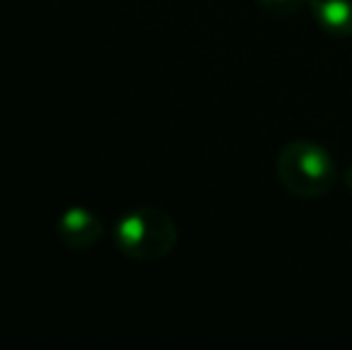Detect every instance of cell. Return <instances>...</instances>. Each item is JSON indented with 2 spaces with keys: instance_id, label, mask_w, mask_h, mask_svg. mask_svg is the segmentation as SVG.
<instances>
[{
  "instance_id": "cell-6",
  "label": "cell",
  "mask_w": 352,
  "mask_h": 350,
  "mask_svg": "<svg viewBox=\"0 0 352 350\" xmlns=\"http://www.w3.org/2000/svg\"><path fill=\"white\" fill-rule=\"evenodd\" d=\"M345 185H348V190L352 192V166L345 171Z\"/></svg>"
},
{
  "instance_id": "cell-5",
  "label": "cell",
  "mask_w": 352,
  "mask_h": 350,
  "mask_svg": "<svg viewBox=\"0 0 352 350\" xmlns=\"http://www.w3.org/2000/svg\"><path fill=\"white\" fill-rule=\"evenodd\" d=\"M259 5L271 17H290L302 5H307V0H259Z\"/></svg>"
},
{
  "instance_id": "cell-3",
  "label": "cell",
  "mask_w": 352,
  "mask_h": 350,
  "mask_svg": "<svg viewBox=\"0 0 352 350\" xmlns=\"http://www.w3.org/2000/svg\"><path fill=\"white\" fill-rule=\"evenodd\" d=\"M103 223L94 211L84 209V206H72L58 221V238L72 250L91 248L101 240Z\"/></svg>"
},
{
  "instance_id": "cell-2",
  "label": "cell",
  "mask_w": 352,
  "mask_h": 350,
  "mask_svg": "<svg viewBox=\"0 0 352 350\" xmlns=\"http://www.w3.org/2000/svg\"><path fill=\"white\" fill-rule=\"evenodd\" d=\"M116 243L125 257L137 262H156L173 252L177 243V226L166 211L142 206L118 221Z\"/></svg>"
},
{
  "instance_id": "cell-4",
  "label": "cell",
  "mask_w": 352,
  "mask_h": 350,
  "mask_svg": "<svg viewBox=\"0 0 352 350\" xmlns=\"http://www.w3.org/2000/svg\"><path fill=\"white\" fill-rule=\"evenodd\" d=\"M311 17L331 36H352V0H307Z\"/></svg>"
},
{
  "instance_id": "cell-1",
  "label": "cell",
  "mask_w": 352,
  "mask_h": 350,
  "mask_svg": "<svg viewBox=\"0 0 352 350\" xmlns=\"http://www.w3.org/2000/svg\"><path fill=\"white\" fill-rule=\"evenodd\" d=\"M276 175L287 195L316 199L336 185L338 171L329 149L311 140H292L276 156Z\"/></svg>"
}]
</instances>
